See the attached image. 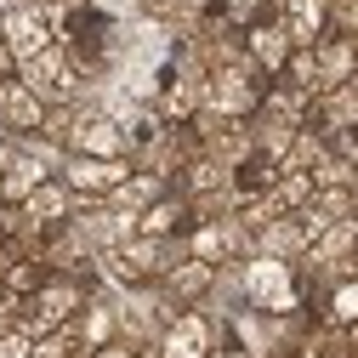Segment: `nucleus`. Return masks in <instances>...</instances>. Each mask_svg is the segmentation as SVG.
Masks as SVG:
<instances>
[{"label": "nucleus", "mask_w": 358, "mask_h": 358, "mask_svg": "<svg viewBox=\"0 0 358 358\" xmlns=\"http://www.w3.org/2000/svg\"><path fill=\"white\" fill-rule=\"evenodd\" d=\"M239 301L250 313H273V319H290V313L307 307V285L290 262H273V256H250L239 262Z\"/></svg>", "instance_id": "1"}, {"label": "nucleus", "mask_w": 358, "mask_h": 358, "mask_svg": "<svg viewBox=\"0 0 358 358\" xmlns=\"http://www.w3.org/2000/svg\"><path fill=\"white\" fill-rule=\"evenodd\" d=\"M262 92H267V74L250 57L222 63V69L205 74V114H216V120H256Z\"/></svg>", "instance_id": "2"}, {"label": "nucleus", "mask_w": 358, "mask_h": 358, "mask_svg": "<svg viewBox=\"0 0 358 358\" xmlns=\"http://www.w3.org/2000/svg\"><path fill=\"white\" fill-rule=\"evenodd\" d=\"M17 80H23V85H29V92L46 103V108H63V103H80L85 92H97V85H85L80 63L69 57V46H46L40 57L17 63Z\"/></svg>", "instance_id": "3"}, {"label": "nucleus", "mask_w": 358, "mask_h": 358, "mask_svg": "<svg viewBox=\"0 0 358 358\" xmlns=\"http://www.w3.org/2000/svg\"><path fill=\"white\" fill-rule=\"evenodd\" d=\"M92 301V285L85 279H69V273H52L46 285H40L29 301H23V330L29 336H52V330H69L80 319V307Z\"/></svg>", "instance_id": "4"}, {"label": "nucleus", "mask_w": 358, "mask_h": 358, "mask_svg": "<svg viewBox=\"0 0 358 358\" xmlns=\"http://www.w3.org/2000/svg\"><path fill=\"white\" fill-rule=\"evenodd\" d=\"M0 34H6V52H12V63L40 57L46 46H57L52 6H40V0H12V6L0 12Z\"/></svg>", "instance_id": "5"}, {"label": "nucleus", "mask_w": 358, "mask_h": 358, "mask_svg": "<svg viewBox=\"0 0 358 358\" xmlns=\"http://www.w3.org/2000/svg\"><path fill=\"white\" fill-rule=\"evenodd\" d=\"M131 171H137L131 159H92V154H69L57 176L69 182V194H74V199H108Z\"/></svg>", "instance_id": "6"}, {"label": "nucleus", "mask_w": 358, "mask_h": 358, "mask_svg": "<svg viewBox=\"0 0 358 358\" xmlns=\"http://www.w3.org/2000/svg\"><path fill=\"white\" fill-rule=\"evenodd\" d=\"M313 63H319V92L358 85V34H336V29H324L319 46H313Z\"/></svg>", "instance_id": "7"}, {"label": "nucleus", "mask_w": 358, "mask_h": 358, "mask_svg": "<svg viewBox=\"0 0 358 358\" xmlns=\"http://www.w3.org/2000/svg\"><path fill=\"white\" fill-rule=\"evenodd\" d=\"M290 34H285V23L279 17H250L245 23V57L267 74V80H279L285 74V63H290Z\"/></svg>", "instance_id": "8"}, {"label": "nucleus", "mask_w": 358, "mask_h": 358, "mask_svg": "<svg viewBox=\"0 0 358 358\" xmlns=\"http://www.w3.org/2000/svg\"><path fill=\"white\" fill-rule=\"evenodd\" d=\"M159 290H165L176 307H210V301H216V267L182 256V262H176L171 273L159 279Z\"/></svg>", "instance_id": "9"}, {"label": "nucleus", "mask_w": 358, "mask_h": 358, "mask_svg": "<svg viewBox=\"0 0 358 358\" xmlns=\"http://www.w3.org/2000/svg\"><path fill=\"white\" fill-rule=\"evenodd\" d=\"M0 108H6V137H12V143H17V137H40V125H46V114H52L23 80H6V85H0Z\"/></svg>", "instance_id": "10"}, {"label": "nucleus", "mask_w": 358, "mask_h": 358, "mask_svg": "<svg viewBox=\"0 0 358 358\" xmlns=\"http://www.w3.org/2000/svg\"><path fill=\"white\" fill-rule=\"evenodd\" d=\"M307 125L319 131V137H341V131H352V125H358V85H336V92H319V97H313Z\"/></svg>", "instance_id": "11"}, {"label": "nucleus", "mask_w": 358, "mask_h": 358, "mask_svg": "<svg viewBox=\"0 0 358 358\" xmlns=\"http://www.w3.org/2000/svg\"><path fill=\"white\" fill-rule=\"evenodd\" d=\"M23 216L34 222L40 234H52V228H63V222H74V194H69V182H63V176L40 182V188L23 199Z\"/></svg>", "instance_id": "12"}, {"label": "nucleus", "mask_w": 358, "mask_h": 358, "mask_svg": "<svg viewBox=\"0 0 358 358\" xmlns=\"http://www.w3.org/2000/svg\"><path fill=\"white\" fill-rule=\"evenodd\" d=\"M188 228H194V210H188V199L176 194V188L137 216V234H143V239H182Z\"/></svg>", "instance_id": "13"}, {"label": "nucleus", "mask_w": 358, "mask_h": 358, "mask_svg": "<svg viewBox=\"0 0 358 358\" xmlns=\"http://www.w3.org/2000/svg\"><path fill=\"white\" fill-rule=\"evenodd\" d=\"M250 239H256V256H273V262H290V267H296V262L307 256V245H313L307 228H301V216H279V222H267V228L250 234Z\"/></svg>", "instance_id": "14"}, {"label": "nucleus", "mask_w": 358, "mask_h": 358, "mask_svg": "<svg viewBox=\"0 0 358 358\" xmlns=\"http://www.w3.org/2000/svg\"><path fill=\"white\" fill-rule=\"evenodd\" d=\"M165 194H171L165 176H154V171H143V165H137V171H131L125 182L103 199V205H108V210H125V216H143V210H148L154 199H165Z\"/></svg>", "instance_id": "15"}, {"label": "nucleus", "mask_w": 358, "mask_h": 358, "mask_svg": "<svg viewBox=\"0 0 358 358\" xmlns=\"http://www.w3.org/2000/svg\"><path fill=\"white\" fill-rule=\"evenodd\" d=\"M279 23H285V34H290V46H319V34L330 29L324 0H285Z\"/></svg>", "instance_id": "16"}, {"label": "nucleus", "mask_w": 358, "mask_h": 358, "mask_svg": "<svg viewBox=\"0 0 358 358\" xmlns=\"http://www.w3.org/2000/svg\"><path fill=\"white\" fill-rule=\"evenodd\" d=\"M46 279H52V267L40 262V256H12V262H6V273H0V290H6L12 301H29Z\"/></svg>", "instance_id": "17"}, {"label": "nucleus", "mask_w": 358, "mask_h": 358, "mask_svg": "<svg viewBox=\"0 0 358 358\" xmlns=\"http://www.w3.org/2000/svg\"><path fill=\"white\" fill-rule=\"evenodd\" d=\"M279 80H285V85H296V92H307V97H319V63H313V46H296Z\"/></svg>", "instance_id": "18"}, {"label": "nucleus", "mask_w": 358, "mask_h": 358, "mask_svg": "<svg viewBox=\"0 0 358 358\" xmlns=\"http://www.w3.org/2000/svg\"><path fill=\"white\" fill-rule=\"evenodd\" d=\"M307 176H313V188H352V176H358V171H352V165H347V159L330 148V154H324L319 165H313Z\"/></svg>", "instance_id": "19"}, {"label": "nucleus", "mask_w": 358, "mask_h": 358, "mask_svg": "<svg viewBox=\"0 0 358 358\" xmlns=\"http://www.w3.org/2000/svg\"><path fill=\"white\" fill-rule=\"evenodd\" d=\"M29 358H80V341H74V324L69 330H52V336H34Z\"/></svg>", "instance_id": "20"}, {"label": "nucleus", "mask_w": 358, "mask_h": 358, "mask_svg": "<svg viewBox=\"0 0 358 358\" xmlns=\"http://www.w3.org/2000/svg\"><path fill=\"white\" fill-rule=\"evenodd\" d=\"M97 17H108V23H131V17H143V0H85Z\"/></svg>", "instance_id": "21"}, {"label": "nucleus", "mask_w": 358, "mask_h": 358, "mask_svg": "<svg viewBox=\"0 0 358 358\" xmlns=\"http://www.w3.org/2000/svg\"><path fill=\"white\" fill-rule=\"evenodd\" d=\"M324 17L336 34H358V0H324Z\"/></svg>", "instance_id": "22"}, {"label": "nucleus", "mask_w": 358, "mask_h": 358, "mask_svg": "<svg viewBox=\"0 0 358 358\" xmlns=\"http://www.w3.org/2000/svg\"><path fill=\"white\" fill-rule=\"evenodd\" d=\"M29 347H34V336L17 324V330H6L0 336V358H29Z\"/></svg>", "instance_id": "23"}, {"label": "nucleus", "mask_w": 358, "mask_h": 358, "mask_svg": "<svg viewBox=\"0 0 358 358\" xmlns=\"http://www.w3.org/2000/svg\"><path fill=\"white\" fill-rule=\"evenodd\" d=\"M330 148H336V154L358 171V125H352V131H341V137H330Z\"/></svg>", "instance_id": "24"}, {"label": "nucleus", "mask_w": 358, "mask_h": 358, "mask_svg": "<svg viewBox=\"0 0 358 358\" xmlns=\"http://www.w3.org/2000/svg\"><path fill=\"white\" fill-rule=\"evenodd\" d=\"M80 358H137V347H125V341H103L92 352H80Z\"/></svg>", "instance_id": "25"}, {"label": "nucleus", "mask_w": 358, "mask_h": 358, "mask_svg": "<svg viewBox=\"0 0 358 358\" xmlns=\"http://www.w3.org/2000/svg\"><path fill=\"white\" fill-rule=\"evenodd\" d=\"M210 358H250V352H245V347H239V341H234V336H228V341H222V347H216V352H210Z\"/></svg>", "instance_id": "26"}, {"label": "nucleus", "mask_w": 358, "mask_h": 358, "mask_svg": "<svg viewBox=\"0 0 358 358\" xmlns=\"http://www.w3.org/2000/svg\"><path fill=\"white\" fill-rule=\"evenodd\" d=\"M347 205H352V216H358V176H352V188H347Z\"/></svg>", "instance_id": "27"}, {"label": "nucleus", "mask_w": 358, "mask_h": 358, "mask_svg": "<svg viewBox=\"0 0 358 358\" xmlns=\"http://www.w3.org/2000/svg\"><path fill=\"white\" fill-rule=\"evenodd\" d=\"M0 137H6V108H0Z\"/></svg>", "instance_id": "28"}, {"label": "nucleus", "mask_w": 358, "mask_h": 358, "mask_svg": "<svg viewBox=\"0 0 358 358\" xmlns=\"http://www.w3.org/2000/svg\"><path fill=\"white\" fill-rule=\"evenodd\" d=\"M0 307H6V290H0Z\"/></svg>", "instance_id": "29"}]
</instances>
